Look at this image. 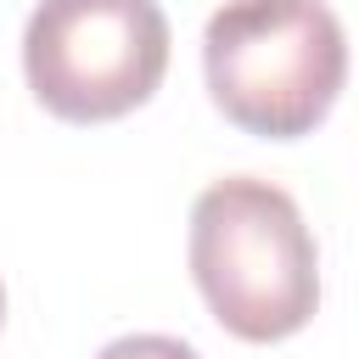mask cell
Returning a JSON list of instances; mask_svg holds the SVG:
<instances>
[{
    "label": "cell",
    "instance_id": "1",
    "mask_svg": "<svg viewBox=\"0 0 359 359\" xmlns=\"http://www.w3.org/2000/svg\"><path fill=\"white\" fill-rule=\"evenodd\" d=\"M191 275L241 342H280L314 320L320 252L297 202L252 174L213 180L191 208Z\"/></svg>",
    "mask_w": 359,
    "mask_h": 359
},
{
    "label": "cell",
    "instance_id": "2",
    "mask_svg": "<svg viewBox=\"0 0 359 359\" xmlns=\"http://www.w3.org/2000/svg\"><path fill=\"white\" fill-rule=\"evenodd\" d=\"M202 67L236 129L297 140L337 107L348 39L325 0H224L202 28Z\"/></svg>",
    "mask_w": 359,
    "mask_h": 359
},
{
    "label": "cell",
    "instance_id": "3",
    "mask_svg": "<svg viewBox=\"0 0 359 359\" xmlns=\"http://www.w3.org/2000/svg\"><path fill=\"white\" fill-rule=\"evenodd\" d=\"M168 67L157 0H39L22 28V73L67 123H107L151 101Z\"/></svg>",
    "mask_w": 359,
    "mask_h": 359
},
{
    "label": "cell",
    "instance_id": "4",
    "mask_svg": "<svg viewBox=\"0 0 359 359\" xmlns=\"http://www.w3.org/2000/svg\"><path fill=\"white\" fill-rule=\"evenodd\" d=\"M95 359H196V348H191V342H180V337L140 331V337H118V342H107Z\"/></svg>",
    "mask_w": 359,
    "mask_h": 359
},
{
    "label": "cell",
    "instance_id": "5",
    "mask_svg": "<svg viewBox=\"0 0 359 359\" xmlns=\"http://www.w3.org/2000/svg\"><path fill=\"white\" fill-rule=\"evenodd\" d=\"M0 320H6V292H0Z\"/></svg>",
    "mask_w": 359,
    "mask_h": 359
}]
</instances>
